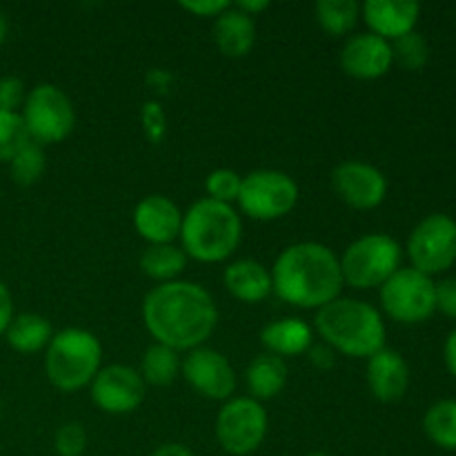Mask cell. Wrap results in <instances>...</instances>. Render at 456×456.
<instances>
[{
	"label": "cell",
	"instance_id": "ac0fdd59",
	"mask_svg": "<svg viewBox=\"0 0 456 456\" xmlns=\"http://www.w3.org/2000/svg\"><path fill=\"white\" fill-rule=\"evenodd\" d=\"M365 377H368L370 392L381 403H395V401L403 399L410 386L408 363L399 352L390 350V347H383L377 354L370 356Z\"/></svg>",
	"mask_w": 456,
	"mask_h": 456
},
{
	"label": "cell",
	"instance_id": "4fadbf2b",
	"mask_svg": "<svg viewBox=\"0 0 456 456\" xmlns=\"http://www.w3.org/2000/svg\"><path fill=\"white\" fill-rule=\"evenodd\" d=\"M181 377L187 386L209 401H230L236 392V372L225 354L208 346L187 352L181 361Z\"/></svg>",
	"mask_w": 456,
	"mask_h": 456
},
{
	"label": "cell",
	"instance_id": "7bdbcfd3",
	"mask_svg": "<svg viewBox=\"0 0 456 456\" xmlns=\"http://www.w3.org/2000/svg\"><path fill=\"white\" fill-rule=\"evenodd\" d=\"M9 34V22H7V16H4L3 12H0V45L4 43V38H7Z\"/></svg>",
	"mask_w": 456,
	"mask_h": 456
},
{
	"label": "cell",
	"instance_id": "83f0119b",
	"mask_svg": "<svg viewBox=\"0 0 456 456\" xmlns=\"http://www.w3.org/2000/svg\"><path fill=\"white\" fill-rule=\"evenodd\" d=\"M45 169H47V156H45L43 145L29 141L12 160H9V174H12L13 183L22 187L36 185L43 178Z\"/></svg>",
	"mask_w": 456,
	"mask_h": 456
},
{
	"label": "cell",
	"instance_id": "f35d334b",
	"mask_svg": "<svg viewBox=\"0 0 456 456\" xmlns=\"http://www.w3.org/2000/svg\"><path fill=\"white\" fill-rule=\"evenodd\" d=\"M172 80H174L172 74H167V71H165V69L147 71V85H150V87L154 89V92L165 94V92H167L169 85H172Z\"/></svg>",
	"mask_w": 456,
	"mask_h": 456
},
{
	"label": "cell",
	"instance_id": "52a82bcc",
	"mask_svg": "<svg viewBox=\"0 0 456 456\" xmlns=\"http://www.w3.org/2000/svg\"><path fill=\"white\" fill-rule=\"evenodd\" d=\"M270 419L265 408L252 396H232L221 405L214 423V435L223 452L249 456L265 444Z\"/></svg>",
	"mask_w": 456,
	"mask_h": 456
},
{
	"label": "cell",
	"instance_id": "7a4b0ae2",
	"mask_svg": "<svg viewBox=\"0 0 456 456\" xmlns=\"http://www.w3.org/2000/svg\"><path fill=\"white\" fill-rule=\"evenodd\" d=\"M270 272L276 297L298 310H321L341 297L346 285L334 249L316 240L288 245Z\"/></svg>",
	"mask_w": 456,
	"mask_h": 456
},
{
	"label": "cell",
	"instance_id": "7c38bea8",
	"mask_svg": "<svg viewBox=\"0 0 456 456\" xmlns=\"http://www.w3.org/2000/svg\"><path fill=\"white\" fill-rule=\"evenodd\" d=\"M89 395L101 412L120 417V414H132L141 408L147 395V386L136 368L114 363L102 365L98 370L94 381L89 383Z\"/></svg>",
	"mask_w": 456,
	"mask_h": 456
},
{
	"label": "cell",
	"instance_id": "277c9868",
	"mask_svg": "<svg viewBox=\"0 0 456 456\" xmlns=\"http://www.w3.org/2000/svg\"><path fill=\"white\" fill-rule=\"evenodd\" d=\"M181 248L199 263H223L239 249L243 221L232 205L200 199L183 212Z\"/></svg>",
	"mask_w": 456,
	"mask_h": 456
},
{
	"label": "cell",
	"instance_id": "30bf717a",
	"mask_svg": "<svg viewBox=\"0 0 456 456\" xmlns=\"http://www.w3.org/2000/svg\"><path fill=\"white\" fill-rule=\"evenodd\" d=\"M436 283L432 276L414 270L399 267L386 283L379 288L381 307L390 319L399 323H423L436 312Z\"/></svg>",
	"mask_w": 456,
	"mask_h": 456
},
{
	"label": "cell",
	"instance_id": "603a6c76",
	"mask_svg": "<svg viewBox=\"0 0 456 456\" xmlns=\"http://www.w3.org/2000/svg\"><path fill=\"white\" fill-rule=\"evenodd\" d=\"M52 337V323H49L45 316L34 314V312H25V314L13 316L7 332H4L9 347L20 352V354H36V352L40 350H47Z\"/></svg>",
	"mask_w": 456,
	"mask_h": 456
},
{
	"label": "cell",
	"instance_id": "2e32d148",
	"mask_svg": "<svg viewBox=\"0 0 456 456\" xmlns=\"http://www.w3.org/2000/svg\"><path fill=\"white\" fill-rule=\"evenodd\" d=\"M132 221L147 245H169L181 236L183 212L169 196L150 194L136 205Z\"/></svg>",
	"mask_w": 456,
	"mask_h": 456
},
{
	"label": "cell",
	"instance_id": "f1b7e54d",
	"mask_svg": "<svg viewBox=\"0 0 456 456\" xmlns=\"http://www.w3.org/2000/svg\"><path fill=\"white\" fill-rule=\"evenodd\" d=\"M29 141L20 111L0 110V163H9Z\"/></svg>",
	"mask_w": 456,
	"mask_h": 456
},
{
	"label": "cell",
	"instance_id": "7402d4cb",
	"mask_svg": "<svg viewBox=\"0 0 456 456\" xmlns=\"http://www.w3.org/2000/svg\"><path fill=\"white\" fill-rule=\"evenodd\" d=\"M245 383H248L249 396L256 399L258 403L276 399L285 390V383H288L285 359L270 354V352L256 354L249 361L248 370H245Z\"/></svg>",
	"mask_w": 456,
	"mask_h": 456
},
{
	"label": "cell",
	"instance_id": "1f68e13d",
	"mask_svg": "<svg viewBox=\"0 0 456 456\" xmlns=\"http://www.w3.org/2000/svg\"><path fill=\"white\" fill-rule=\"evenodd\" d=\"M53 448L58 456H83L87 450V432L80 423H65L58 428L56 436H53Z\"/></svg>",
	"mask_w": 456,
	"mask_h": 456
},
{
	"label": "cell",
	"instance_id": "3957f363",
	"mask_svg": "<svg viewBox=\"0 0 456 456\" xmlns=\"http://www.w3.org/2000/svg\"><path fill=\"white\" fill-rule=\"evenodd\" d=\"M316 332L337 354L370 359L386 347L387 330L383 314L368 301L338 297L316 310Z\"/></svg>",
	"mask_w": 456,
	"mask_h": 456
},
{
	"label": "cell",
	"instance_id": "d590c367",
	"mask_svg": "<svg viewBox=\"0 0 456 456\" xmlns=\"http://www.w3.org/2000/svg\"><path fill=\"white\" fill-rule=\"evenodd\" d=\"M230 4L232 3H227V0H191V3L183 0L181 7L185 9V12L194 13V16L216 18V16H221V13L230 7Z\"/></svg>",
	"mask_w": 456,
	"mask_h": 456
},
{
	"label": "cell",
	"instance_id": "cb8c5ba5",
	"mask_svg": "<svg viewBox=\"0 0 456 456\" xmlns=\"http://www.w3.org/2000/svg\"><path fill=\"white\" fill-rule=\"evenodd\" d=\"M187 254L183 252L181 245H147L145 252L141 254V270L156 283H169L178 281V276L187 267Z\"/></svg>",
	"mask_w": 456,
	"mask_h": 456
},
{
	"label": "cell",
	"instance_id": "8fae6325",
	"mask_svg": "<svg viewBox=\"0 0 456 456\" xmlns=\"http://www.w3.org/2000/svg\"><path fill=\"white\" fill-rule=\"evenodd\" d=\"M408 256L414 270L428 276L450 270L456 261V221L448 214H430L412 230Z\"/></svg>",
	"mask_w": 456,
	"mask_h": 456
},
{
	"label": "cell",
	"instance_id": "8992f818",
	"mask_svg": "<svg viewBox=\"0 0 456 456\" xmlns=\"http://www.w3.org/2000/svg\"><path fill=\"white\" fill-rule=\"evenodd\" d=\"M403 249L392 236L374 232L352 240L338 256L343 283L354 289L381 288L401 267Z\"/></svg>",
	"mask_w": 456,
	"mask_h": 456
},
{
	"label": "cell",
	"instance_id": "836d02e7",
	"mask_svg": "<svg viewBox=\"0 0 456 456\" xmlns=\"http://www.w3.org/2000/svg\"><path fill=\"white\" fill-rule=\"evenodd\" d=\"M27 98L25 83L16 76H3L0 78V110L3 111H18L22 110Z\"/></svg>",
	"mask_w": 456,
	"mask_h": 456
},
{
	"label": "cell",
	"instance_id": "d4e9b609",
	"mask_svg": "<svg viewBox=\"0 0 456 456\" xmlns=\"http://www.w3.org/2000/svg\"><path fill=\"white\" fill-rule=\"evenodd\" d=\"M141 377L145 381V386L154 387H167L181 374V356L176 350L167 346H160V343H151L145 350L141 361Z\"/></svg>",
	"mask_w": 456,
	"mask_h": 456
},
{
	"label": "cell",
	"instance_id": "e0dca14e",
	"mask_svg": "<svg viewBox=\"0 0 456 456\" xmlns=\"http://www.w3.org/2000/svg\"><path fill=\"white\" fill-rule=\"evenodd\" d=\"M421 16V4L414 0H365L361 18L370 27V34L395 43L412 34Z\"/></svg>",
	"mask_w": 456,
	"mask_h": 456
},
{
	"label": "cell",
	"instance_id": "8d00e7d4",
	"mask_svg": "<svg viewBox=\"0 0 456 456\" xmlns=\"http://www.w3.org/2000/svg\"><path fill=\"white\" fill-rule=\"evenodd\" d=\"M307 359L316 370H332L334 363H337V352L325 346V343H316L307 350Z\"/></svg>",
	"mask_w": 456,
	"mask_h": 456
},
{
	"label": "cell",
	"instance_id": "f6af8a7d",
	"mask_svg": "<svg viewBox=\"0 0 456 456\" xmlns=\"http://www.w3.org/2000/svg\"><path fill=\"white\" fill-rule=\"evenodd\" d=\"M0 412H3V401H0Z\"/></svg>",
	"mask_w": 456,
	"mask_h": 456
},
{
	"label": "cell",
	"instance_id": "f546056e",
	"mask_svg": "<svg viewBox=\"0 0 456 456\" xmlns=\"http://www.w3.org/2000/svg\"><path fill=\"white\" fill-rule=\"evenodd\" d=\"M392 45V58H395L396 65H401L408 71H417L421 67H426L428 58H430V49H428L426 38L417 31L403 36V38L395 40Z\"/></svg>",
	"mask_w": 456,
	"mask_h": 456
},
{
	"label": "cell",
	"instance_id": "6da1fadb",
	"mask_svg": "<svg viewBox=\"0 0 456 456\" xmlns=\"http://www.w3.org/2000/svg\"><path fill=\"white\" fill-rule=\"evenodd\" d=\"M142 321L154 343L176 352H191L205 346L218 325L214 297L191 281H169L147 292Z\"/></svg>",
	"mask_w": 456,
	"mask_h": 456
},
{
	"label": "cell",
	"instance_id": "74e56055",
	"mask_svg": "<svg viewBox=\"0 0 456 456\" xmlns=\"http://www.w3.org/2000/svg\"><path fill=\"white\" fill-rule=\"evenodd\" d=\"M13 316H16L13 314V297L12 292H9L7 285L0 281V337H4V332H7Z\"/></svg>",
	"mask_w": 456,
	"mask_h": 456
},
{
	"label": "cell",
	"instance_id": "60d3db41",
	"mask_svg": "<svg viewBox=\"0 0 456 456\" xmlns=\"http://www.w3.org/2000/svg\"><path fill=\"white\" fill-rule=\"evenodd\" d=\"M444 356H445V365H448V370L456 377V330H452L450 337L445 338Z\"/></svg>",
	"mask_w": 456,
	"mask_h": 456
},
{
	"label": "cell",
	"instance_id": "9a60e30c",
	"mask_svg": "<svg viewBox=\"0 0 456 456\" xmlns=\"http://www.w3.org/2000/svg\"><path fill=\"white\" fill-rule=\"evenodd\" d=\"M338 62H341V69L352 78L377 80L386 76L390 67L395 65L392 45L379 36L370 34V31L350 36L341 47Z\"/></svg>",
	"mask_w": 456,
	"mask_h": 456
},
{
	"label": "cell",
	"instance_id": "ab89813d",
	"mask_svg": "<svg viewBox=\"0 0 456 456\" xmlns=\"http://www.w3.org/2000/svg\"><path fill=\"white\" fill-rule=\"evenodd\" d=\"M151 456H194V452L183 444H163L151 452Z\"/></svg>",
	"mask_w": 456,
	"mask_h": 456
},
{
	"label": "cell",
	"instance_id": "b9f144b4",
	"mask_svg": "<svg viewBox=\"0 0 456 456\" xmlns=\"http://www.w3.org/2000/svg\"><path fill=\"white\" fill-rule=\"evenodd\" d=\"M236 9H240L243 13H248V16H256V13L265 12L267 7H270V3L267 0H239V3L234 4Z\"/></svg>",
	"mask_w": 456,
	"mask_h": 456
},
{
	"label": "cell",
	"instance_id": "4dcf8cb0",
	"mask_svg": "<svg viewBox=\"0 0 456 456\" xmlns=\"http://www.w3.org/2000/svg\"><path fill=\"white\" fill-rule=\"evenodd\" d=\"M240 185H243V176L234 169H214L212 174H208L205 178V190H208V199L216 200V203L232 205L236 203L240 194Z\"/></svg>",
	"mask_w": 456,
	"mask_h": 456
},
{
	"label": "cell",
	"instance_id": "ee69618b",
	"mask_svg": "<svg viewBox=\"0 0 456 456\" xmlns=\"http://www.w3.org/2000/svg\"><path fill=\"white\" fill-rule=\"evenodd\" d=\"M305 456H330V454H325V452H312V454H305Z\"/></svg>",
	"mask_w": 456,
	"mask_h": 456
},
{
	"label": "cell",
	"instance_id": "d6986e66",
	"mask_svg": "<svg viewBox=\"0 0 456 456\" xmlns=\"http://www.w3.org/2000/svg\"><path fill=\"white\" fill-rule=\"evenodd\" d=\"M223 283L236 301L249 303V305L265 301L270 294H274L272 272L256 258H239L230 263L223 272Z\"/></svg>",
	"mask_w": 456,
	"mask_h": 456
},
{
	"label": "cell",
	"instance_id": "5b68a950",
	"mask_svg": "<svg viewBox=\"0 0 456 456\" xmlns=\"http://www.w3.org/2000/svg\"><path fill=\"white\" fill-rule=\"evenodd\" d=\"M102 368V346L96 334L83 328L61 330L45 350V374L56 390L78 392Z\"/></svg>",
	"mask_w": 456,
	"mask_h": 456
},
{
	"label": "cell",
	"instance_id": "5bb4252c",
	"mask_svg": "<svg viewBox=\"0 0 456 456\" xmlns=\"http://www.w3.org/2000/svg\"><path fill=\"white\" fill-rule=\"evenodd\" d=\"M332 190L347 208L352 209H374L386 200L387 178L374 165L363 160H343L332 169Z\"/></svg>",
	"mask_w": 456,
	"mask_h": 456
},
{
	"label": "cell",
	"instance_id": "484cf974",
	"mask_svg": "<svg viewBox=\"0 0 456 456\" xmlns=\"http://www.w3.org/2000/svg\"><path fill=\"white\" fill-rule=\"evenodd\" d=\"M316 22L330 36H347L361 18V4L356 0H319L314 7Z\"/></svg>",
	"mask_w": 456,
	"mask_h": 456
},
{
	"label": "cell",
	"instance_id": "9c48e42d",
	"mask_svg": "<svg viewBox=\"0 0 456 456\" xmlns=\"http://www.w3.org/2000/svg\"><path fill=\"white\" fill-rule=\"evenodd\" d=\"M236 203L240 212L252 221H279L297 208L298 185L289 174L281 169H254L243 176Z\"/></svg>",
	"mask_w": 456,
	"mask_h": 456
},
{
	"label": "cell",
	"instance_id": "ba28073f",
	"mask_svg": "<svg viewBox=\"0 0 456 456\" xmlns=\"http://www.w3.org/2000/svg\"><path fill=\"white\" fill-rule=\"evenodd\" d=\"M20 116L29 138L38 145L65 141L76 125L74 102L53 83H40L29 89Z\"/></svg>",
	"mask_w": 456,
	"mask_h": 456
},
{
	"label": "cell",
	"instance_id": "ffe728a7",
	"mask_svg": "<svg viewBox=\"0 0 456 456\" xmlns=\"http://www.w3.org/2000/svg\"><path fill=\"white\" fill-rule=\"evenodd\" d=\"M214 43L227 58H245L256 45V22L234 4L214 18Z\"/></svg>",
	"mask_w": 456,
	"mask_h": 456
},
{
	"label": "cell",
	"instance_id": "4316f807",
	"mask_svg": "<svg viewBox=\"0 0 456 456\" xmlns=\"http://www.w3.org/2000/svg\"><path fill=\"white\" fill-rule=\"evenodd\" d=\"M428 439L444 450H456V401L445 399L430 405L423 417Z\"/></svg>",
	"mask_w": 456,
	"mask_h": 456
},
{
	"label": "cell",
	"instance_id": "44dd1931",
	"mask_svg": "<svg viewBox=\"0 0 456 456\" xmlns=\"http://www.w3.org/2000/svg\"><path fill=\"white\" fill-rule=\"evenodd\" d=\"M261 343L265 352L281 359L307 354V350L314 346V330L297 316L276 319L261 330Z\"/></svg>",
	"mask_w": 456,
	"mask_h": 456
},
{
	"label": "cell",
	"instance_id": "e575fe53",
	"mask_svg": "<svg viewBox=\"0 0 456 456\" xmlns=\"http://www.w3.org/2000/svg\"><path fill=\"white\" fill-rule=\"evenodd\" d=\"M436 310L450 319H456V279H445L436 283Z\"/></svg>",
	"mask_w": 456,
	"mask_h": 456
},
{
	"label": "cell",
	"instance_id": "d6a6232c",
	"mask_svg": "<svg viewBox=\"0 0 456 456\" xmlns=\"http://www.w3.org/2000/svg\"><path fill=\"white\" fill-rule=\"evenodd\" d=\"M141 123L147 141L154 142V145L163 142L165 134H167V116H165L163 105H160L159 101H147L145 105H142Z\"/></svg>",
	"mask_w": 456,
	"mask_h": 456
}]
</instances>
